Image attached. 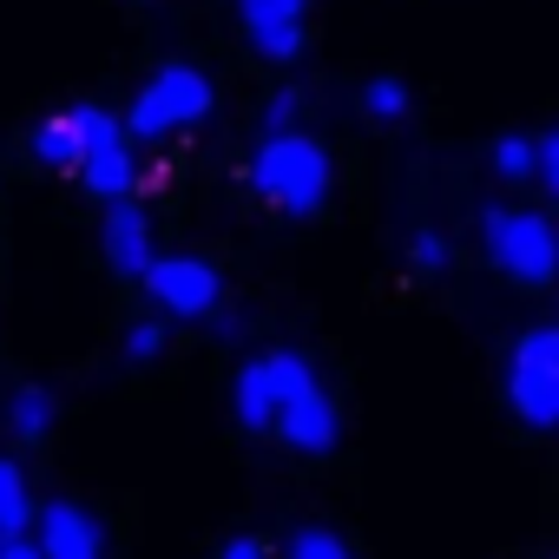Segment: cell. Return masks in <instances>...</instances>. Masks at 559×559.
<instances>
[{
    "instance_id": "cell-7",
    "label": "cell",
    "mask_w": 559,
    "mask_h": 559,
    "mask_svg": "<svg viewBox=\"0 0 559 559\" xmlns=\"http://www.w3.org/2000/svg\"><path fill=\"white\" fill-rule=\"evenodd\" d=\"M276 435H284L290 448H304V454H330L336 448V408H330L323 382L276 402Z\"/></svg>"
},
{
    "instance_id": "cell-9",
    "label": "cell",
    "mask_w": 559,
    "mask_h": 559,
    "mask_svg": "<svg viewBox=\"0 0 559 559\" xmlns=\"http://www.w3.org/2000/svg\"><path fill=\"white\" fill-rule=\"evenodd\" d=\"M73 171H80V185H86L93 198H106V204H126V198H132V185H139L132 145H99V152H86Z\"/></svg>"
},
{
    "instance_id": "cell-5",
    "label": "cell",
    "mask_w": 559,
    "mask_h": 559,
    "mask_svg": "<svg viewBox=\"0 0 559 559\" xmlns=\"http://www.w3.org/2000/svg\"><path fill=\"white\" fill-rule=\"evenodd\" d=\"M34 520H40V533H34L40 559H106V533H99V520H93L86 507L53 500V507H40Z\"/></svg>"
},
{
    "instance_id": "cell-18",
    "label": "cell",
    "mask_w": 559,
    "mask_h": 559,
    "mask_svg": "<svg viewBox=\"0 0 559 559\" xmlns=\"http://www.w3.org/2000/svg\"><path fill=\"white\" fill-rule=\"evenodd\" d=\"M493 171H500V178H533V171H539V145L500 139V145H493Z\"/></svg>"
},
{
    "instance_id": "cell-19",
    "label": "cell",
    "mask_w": 559,
    "mask_h": 559,
    "mask_svg": "<svg viewBox=\"0 0 559 559\" xmlns=\"http://www.w3.org/2000/svg\"><path fill=\"white\" fill-rule=\"evenodd\" d=\"M290 559H349V546L336 533H323V526H297L290 533Z\"/></svg>"
},
{
    "instance_id": "cell-20",
    "label": "cell",
    "mask_w": 559,
    "mask_h": 559,
    "mask_svg": "<svg viewBox=\"0 0 559 559\" xmlns=\"http://www.w3.org/2000/svg\"><path fill=\"white\" fill-rule=\"evenodd\" d=\"M297 112H304V93L297 86H284L270 106H263V139H284V132H297Z\"/></svg>"
},
{
    "instance_id": "cell-10",
    "label": "cell",
    "mask_w": 559,
    "mask_h": 559,
    "mask_svg": "<svg viewBox=\"0 0 559 559\" xmlns=\"http://www.w3.org/2000/svg\"><path fill=\"white\" fill-rule=\"evenodd\" d=\"M507 395L526 428H559V369H513Z\"/></svg>"
},
{
    "instance_id": "cell-6",
    "label": "cell",
    "mask_w": 559,
    "mask_h": 559,
    "mask_svg": "<svg viewBox=\"0 0 559 559\" xmlns=\"http://www.w3.org/2000/svg\"><path fill=\"white\" fill-rule=\"evenodd\" d=\"M250 47L263 60H297L304 53V0H237Z\"/></svg>"
},
{
    "instance_id": "cell-8",
    "label": "cell",
    "mask_w": 559,
    "mask_h": 559,
    "mask_svg": "<svg viewBox=\"0 0 559 559\" xmlns=\"http://www.w3.org/2000/svg\"><path fill=\"white\" fill-rule=\"evenodd\" d=\"M99 237H106V263L119 276H145V263H152V224H145V211L132 198L106 211V230Z\"/></svg>"
},
{
    "instance_id": "cell-17",
    "label": "cell",
    "mask_w": 559,
    "mask_h": 559,
    "mask_svg": "<svg viewBox=\"0 0 559 559\" xmlns=\"http://www.w3.org/2000/svg\"><path fill=\"white\" fill-rule=\"evenodd\" d=\"M513 369H559V330H526L513 349Z\"/></svg>"
},
{
    "instance_id": "cell-1",
    "label": "cell",
    "mask_w": 559,
    "mask_h": 559,
    "mask_svg": "<svg viewBox=\"0 0 559 559\" xmlns=\"http://www.w3.org/2000/svg\"><path fill=\"white\" fill-rule=\"evenodd\" d=\"M250 185L270 198V204H284L290 217H310L330 191V152L304 132H284V139H263L257 158H250Z\"/></svg>"
},
{
    "instance_id": "cell-15",
    "label": "cell",
    "mask_w": 559,
    "mask_h": 559,
    "mask_svg": "<svg viewBox=\"0 0 559 559\" xmlns=\"http://www.w3.org/2000/svg\"><path fill=\"white\" fill-rule=\"evenodd\" d=\"M67 126H73V139H80V158H86V152H99V145H126V126H119L106 106H73V112H67Z\"/></svg>"
},
{
    "instance_id": "cell-2",
    "label": "cell",
    "mask_w": 559,
    "mask_h": 559,
    "mask_svg": "<svg viewBox=\"0 0 559 559\" xmlns=\"http://www.w3.org/2000/svg\"><path fill=\"white\" fill-rule=\"evenodd\" d=\"M480 243H487V257L507 270V276H520V284H552V270H559V230L546 224V217H533V211H507V204H493L487 217H480Z\"/></svg>"
},
{
    "instance_id": "cell-14",
    "label": "cell",
    "mask_w": 559,
    "mask_h": 559,
    "mask_svg": "<svg viewBox=\"0 0 559 559\" xmlns=\"http://www.w3.org/2000/svg\"><path fill=\"white\" fill-rule=\"evenodd\" d=\"M27 152H34L40 165H53V171H67V165H80V139H73V126H67V112H60V119H47V126H34V132H27Z\"/></svg>"
},
{
    "instance_id": "cell-24",
    "label": "cell",
    "mask_w": 559,
    "mask_h": 559,
    "mask_svg": "<svg viewBox=\"0 0 559 559\" xmlns=\"http://www.w3.org/2000/svg\"><path fill=\"white\" fill-rule=\"evenodd\" d=\"M217 559H263V539H250V533H243V539H230Z\"/></svg>"
},
{
    "instance_id": "cell-13",
    "label": "cell",
    "mask_w": 559,
    "mask_h": 559,
    "mask_svg": "<svg viewBox=\"0 0 559 559\" xmlns=\"http://www.w3.org/2000/svg\"><path fill=\"white\" fill-rule=\"evenodd\" d=\"M34 500H27V474L21 461H0V539H27Z\"/></svg>"
},
{
    "instance_id": "cell-22",
    "label": "cell",
    "mask_w": 559,
    "mask_h": 559,
    "mask_svg": "<svg viewBox=\"0 0 559 559\" xmlns=\"http://www.w3.org/2000/svg\"><path fill=\"white\" fill-rule=\"evenodd\" d=\"M408 257H415V270H441V263H448V243H441L435 230H421V237L408 243Z\"/></svg>"
},
{
    "instance_id": "cell-23",
    "label": "cell",
    "mask_w": 559,
    "mask_h": 559,
    "mask_svg": "<svg viewBox=\"0 0 559 559\" xmlns=\"http://www.w3.org/2000/svg\"><path fill=\"white\" fill-rule=\"evenodd\" d=\"M539 171H546V185L559 191V132H552V139H539Z\"/></svg>"
},
{
    "instance_id": "cell-4",
    "label": "cell",
    "mask_w": 559,
    "mask_h": 559,
    "mask_svg": "<svg viewBox=\"0 0 559 559\" xmlns=\"http://www.w3.org/2000/svg\"><path fill=\"white\" fill-rule=\"evenodd\" d=\"M145 290L165 317H217L224 304V284H217V270L198 263V257H152L145 263Z\"/></svg>"
},
{
    "instance_id": "cell-16",
    "label": "cell",
    "mask_w": 559,
    "mask_h": 559,
    "mask_svg": "<svg viewBox=\"0 0 559 559\" xmlns=\"http://www.w3.org/2000/svg\"><path fill=\"white\" fill-rule=\"evenodd\" d=\"M362 112L369 119H402L408 112V86L402 80H369L362 86Z\"/></svg>"
},
{
    "instance_id": "cell-12",
    "label": "cell",
    "mask_w": 559,
    "mask_h": 559,
    "mask_svg": "<svg viewBox=\"0 0 559 559\" xmlns=\"http://www.w3.org/2000/svg\"><path fill=\"white\" fill-rule=\"evenodd\" d=\"M53 415H60V402H53V389H40V382L14 389V402H8L14 441H47V435H53Z\"/></svg>"
},
{
    "instance_id": "cell-25",
    "label": "cell",
    "mask_w": 559,
    "mask_h": 559,
    "mask_svg": "<svg viewBox=\"0 0 559 559\" xmlns=\"http://www.w3.org/2000/svg\"><path fill=\"white\" fill-rule=\"evenodd\" d=\"M0 559H40L34 539H0Z\"/></svg>"
},
{
    "instance_id": "cell-3",
    "label": "cell",
    "mask_w": 559,
    "mask_h": 559,
    "mask_svg": "<svg viewBox=\"0 0 559 559\" xmlns=\"http://www.w3.org/2000/svg\"><path fill=\"white\" fill-rule=\"evenodd\" d=\"M204 112H211V80L198 67H158L145 80V93L132 99V119H119V126H126V139H165L178 126H198Z\"/></svg>"
},
{
    "instance_id": "cell-11",
    "label": "cell",
    "mask_w": 559,
    "mask_h": 559,
    "mask_svg": "<svg viewBox=\"0 0 559 559\" xmlns=\"http://www.w3.org/2000/svg\"><path fill=\"white\" fill-rule=\"evenodd\" d=\"M230 408H237V428H250V435L276 428V389H270V369H263V362H250V369L237 376Z\"/></svg>"
},
{
    "instance_id": "cell-21",
    "label": "cell",
    "mask_w": 559,
    "mask_h": 559,
    "mask_svg": "<svg viewBox=\"0 0 559 559\" xmlns=\"http://www.w3.org/2000/svg\"><path fill=\"white\" fill-rule=\"evenodd\" d=\"M165 349V323H132L126 330V362H158Z\"/></svg>"
}]
</instances>
